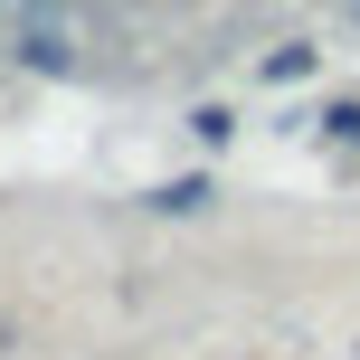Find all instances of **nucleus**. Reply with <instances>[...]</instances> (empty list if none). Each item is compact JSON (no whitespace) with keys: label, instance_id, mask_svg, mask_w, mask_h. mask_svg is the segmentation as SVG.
Here are the masks:
<instances>
[{"label":"nucleus","instance_id":"f257e3e1","mask_svg":"<svg viewBox=\"0 0 360 360\" xmlns=\"http://www.w3.org/2000/svg\"><path fill=\"white\" fill-rule=\"evenodd\" d=\"M19 57H29V67H48V76L76 67V48H67V29H57V19H19Z\"/></svg>","mask_w":360,"mask_h":360},{"label":"nucleus","instance_id":"f03ea898","mask_svg":"<svg viewBox=\"0 0 360 360\" xmlns=\"http://www.w3.org/2000/svg\"><path fill=\"white\" fill-rule=\"evenodd\" d=\"M313 67H323V48H313V38H285L256 76H266V86H294V76H313Z\"/></svg>","mask_w":360,"mask_h":360},{"label":"nucleus","instance_id":"7ed1b4c3","mask_svg":"<svg viewBox=\"0 0 360 360\" xmlns=\"http://www.w3.org/2000/svg\"><path fill=\"white\" fill-rule=\"evenodd\" d=\"M323 133H332V143H360V105H332V114H323Z\"/></svg>","mask_w":360,"mask_h":360}]
</instances>
